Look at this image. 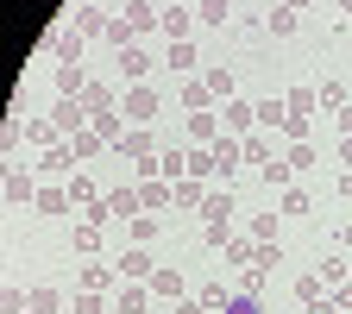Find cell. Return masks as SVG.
<instances>
[{"instance_id": "1", "label": "cell", "mask_w": 352, "mask_h": 314, "mask_svg": "<svg viewBox=\"0 0 352 314\" xmlns=\"http://www.w3.org/2000/svg\"><path fill=\"white\" fill-rule=\"evenodd\" d=\"M120 113H126V126H157V113H164L157 82H132L126 95H120Z\"/></svg>"}, {"instance_id": "2", "label": "cell", "mask_w": 352, "mask_h": 314, "mask_svg": "<svg viewBox=\"0 0 352 314\" xmlns=\"http://www.w3.org/2000/svg\"><path fill=\"white\" fill-rule=\"evenodd\" d=\"M76 164H82V157H76V145H69V139H63V145H51V151H38V157H32V170L44 176V183H63V176H76Z\"/></svg>"}, {"instance_id": "3", "label": "cell", "mask_w": 352, "mask_h": 314, "mask_svg": "<svg viewBox=\"0 0 352 314\" xmlns=\"http://www.w3.org/2000/svg\"><path fill=\"white\" fill-rule=\"evenodd\" d=\"M113 271H120V283H151L157 277V258H151V245H132V251L113 258Z\"/></svg>"}, {"instance_id": "4", "label": "cell", "mask_w": 352, "mask_h": 314, "mask_svg": "<svg viewBox=\"0 0 352 314\" xmlns=\"http://www.w3.org/2000/svg\"><path fill=\"white\" fill-rule=\"evenodd\" d=\"M220 132L252 139V132H258V107H252V101H220Z\"/></svg>"}, {"instance_id": "5", "label": "cell", "mask_w": 352, "mask_h": 314, "mask_svg": "<svg viewBox=\"0 0 352 314\" xmlns=\"http://www.w3.org/2000/svg\"><path fill=\"white\" fill-rule=\"evenodd\" d=\"M113 151H126L132 164H145V157H157V151H164V139H157V126H132V132H126V139H120Z\"/></svg>"}, {"instance_id": "6", "label": "cell", "mask_w": 352, "mask_h": 314, "mask_svg": "<svg viewBox=\"0 0 352 314\" xmlns=\"http://www.w3.org/2000/svg\"><path fill=\"white\" fill-rule=\"evenodd\" d=\"M157 32H164V44H183V38H195V7H164Z\"/></svg>"}, {"instance_id": "7", "label": "cell", "mask_w": 352, "mask_h": 314, "mask_svg": "<svg viewBox=\"0 0 352 314\" xmlns=\"http://www.w3.org/2000/svg\"><path fill=\"white\" fill-rule=\"evenodd\" d=\"M51 120H57V132H63V139H76V132H88V107H82V101H69V95H57Z\"/></svg>"}, {"instance_id": "8", "label": "cell", "mask_w": 352, "mask_h": 314, "mask_svg": "<svg viewBox=\"0 0 352 314\" xmlns=\"http://www.w3.org/2000/svg\"><path fill=\"white\" fill-rule=\"evenodd\" d=\"M76 283H82V289H95V295H107V289L120 283V271H113V264H107V258H88V264H82V271H76Z\"/></svg>"}, {"instance_id": "9", "label": "cell", "mask_w": 352, "mask_h": 314, "mask_svg": "<svg viewBox=\"0 0 352 314\" xmlns=\"http://www.w3.org/2000/svg\"><path fill=\"white\" fill-rule=\"evenodd\" d=\"M120 19L139 32V38H151V32H157V19H164V7H151V0H126V7H120Z\"/></svg>"}, {"instance_id": "10", "label": "cell", "mask_w": 352, "mask_h": 314, "mask_svg": "<svg viewBox=\"0 0 352 314\" xmlns=\"http://www.w3.org/2000/svg\"><path fill=\"white\" fill-rule=\"evenodd\" d=\"M151 283H120V295H113V314H151Z\"/></svg>"}, {"instance_id": "11", "label": "cell", "mask_w": 352, "mask_h": 314, "mask_svg": "<svg viewBox=\"0 0 352 314\" xmlns=\"http://www.w3.org/2000/svg\"><path fill=\"white\" fill-rule=\"evenodd\" d=\"M107 19H113V13H101L95 0H82V7H69V25H76L82 38H101V32H107Z\"/></svg>"}, {"instance_id": "12", "label": "cell", "mask_w": 352, "mask_h": 314, "mask_svg": "<svg viewBox=\"0 0 352 314\" xmlns=\"http://www.w3.org/2000/svg\"><path fill=\"white\" fill-rule=\"evenodd\" d=\"M151 63H157V57L145 51V44H132V51H120V76H126V88H132V82H151Z\"/></svg>"}, {"instance_id": "13", "label": "cell", "mask_w": 352, "mask_h": 314, "mask_svg": "<svg viewBox=\"0 0 352 314\" xmlns=\"http://www.w3.org/2000/svg\"><path fill=\"white\" fill-rule=\"evenodd\" d=\"M0 195H7V201H38L32 170H25V164H7V183H0Z\"/></svg>"}, {"instance_id": "14", "label": "cell", "mask_w": 352, "mask_h": 314, "mask_svg": "<svg viewBox=\"0 0 352 314\" xmlns=\"http://www.w3.org/2000/svg\"><path fill=\"white\" fill-rule=\"evenodd\" d=\"M32 208H38L44 220H57V214H69L76 201H69V189H63V183H38V201H32Z\"/></svg>"}, {"instance_id": "15", "label": "cell", "mask_w": 352, "mask_h": 314, "mask_svg": "<svg viewBox=\"0 0 352 314\" xmlns=\"http://www.w3.org/2000/svg\"><path fill=\"white\" fill-rule=\"evenodd\" d=\"M25 139H32L38 151H51V145H63V132H57L51 113H25Z\"/></svg>"}, {"instance_id": "16", "label": "cell", "mask_w": 352, "mask_h": 314, "mask_svg": "<svg viewBox=\"0 0 352 314\" xmlns=\"http://www.w3.org/2000/svg\"><path fill=\"white\" fill-rule=\"evenodd\" d=\"M164 69H176V76H195V69H201V57H195V38H183V44H164Z\"/></svg>"}, {"instance_id": "17", "label": "cell", "mask_w": 352, "mask_h": 314, "mask_svg": "<svg viewBox=\"0 0 352 314\" xmlns=\"http://www.w3.org/2000/svg\"><path fill=\"white\" fill-rule=\"evenodd\" d=\"M157 176L176 189V183L189 176V151H183V145H164V151H157Z\"/></svg>"}, {"instance_id": "18", "label": "cell", "mask_w": 352, "mask_h": 314, "mask_svg": "<svg viewBox=\"0 0 352 314\" xmlns=\"http://www.w3.org/2000/svg\"><path fill=\"white\" fill-rule=\"evenodd\" d=\"M183 139H189V145H214V139H220V113H214V107H208V113H189Z\"/></svg>"}, {"instance_id": "19", "label": "cell", "mask_w": 352, "mask_h": 314, "mask_svg": "<svg viewBox=\"0 0 352 314\" xmlns=\"http://www.w3.org/2000/svg\"><path fill=\"white\" fill-rule=\"evenodd\" d=\"M176 101H183L189 113H208V107H214V95H208V82H201V76H183V88H176Z\"/></svg>"}, {"instance_id": "20", "label": "cell", "mask_w": 352, "mask_h": 314, "mask_svg": "<svg viewBox=\"0 0 352 314\" xmlns=\"http://www.w3.org/2000/svg\"><path fill=\"white\" fill-rule=\"evenodd\" d=\"M283 107H289L296 120H315V113H321V101H315V88H308V82H296V88H289Z\"/></svg>"}, {"instance_id": "21", "label": "cell", "mask_w": 352, "mask_h": 314, "mask_svg": "<svg viewBox=\"0 0 352 314\" xmlns=\"http://www.w3.org/2000/svg\"><path fill=\"white\" fill-rule=\"evenodd\" d=\"M296 302H302V308L327 302V277H321V271H302V277H296Z\"/></svg>"}, {"instance_id": "22", "label": "cell", "mask_w": 352, "mask_h": 314, "mask_svg": "<svg viewBox=\"0 0 352 314\" xmlns=\"http://www.w3.org/2000/svg\"><path fill=\"white\" fill-rule=\"evenodd\" d=\"M252 107H258V132H283V120H289L283 95H271V101H252Z\"/></svg>"}, {"instance_id": "23", "label": "cell", "mask_w": 352, "mask_h": 314, "mask_svg": "<svg viewBox=\"0 0 352 314\" xmlns=\"http://www.w3.org/2000/svg\"><path fill=\"white\" fill-rule=\"evenodd\" d=\"M264 32H271V38H296V32H302V13H289V7H271V13H264Z\"/></svg>"}, {"instance_id": "24", "label": "cell", "mask_w": 352, "mask_h": 314, "mask_svg": "<svg viewBox=\"0 0 352 314\" xmlns=\"http://www.w3.org/2000/svg\"><path fill=\"white\" fill-rule=\"evenodd\" d=\"M139 208H145V214H164V208H170V183H164V176L139 183Z\"/></svg>"}, {"instance_id": "25", "label": "cell", "mask_w": 352, "mask_h": 314, "mask_svg": "<svg viewBox=\"0 0 352 314\" xmlns=\"http://www.w3.org/2000/svg\"><path fill=\"white\" fill-rule=\"evenodd\" d=\"M63 189H69V201H76L82 214H88V208H101V189H95V176H69Z\"/></svg>"}, {"instance_id": "26", "label": "cell", "mask_w": 352, "mask_h": 314, "mask_svg": "<svg viewBox=\"0 0 352 314\" xmlns=\"http://www.w3.org/2000/svg\"><path fill=\"white\" fill-rule=\"evenodd\" d=\"M107 214H145V208H139V183H120V189H107Z\"/></svg>"}, {"instance_id": "27", "label": "cell", "mask_w": 352, "mask_h": 314, "mask_svg": "<svg viewBox=\"0 0 352 314\" xmlns=\"http://www.w3.org/2000/svg\"><path fill=\"white\" fill-rule=\"evenodd\" d=\"M51 44H57V63H82V44H88V38H82L76 25H63V32L51 38Z\"/></svg>"}, {"instance_id": "28", "label": "cell", "mask_w": 352, "mask_h": 314, "mask_svg": "<svg viewBox=\"0 0 352 314\" xmlns=\"http://www.w3.org/2000/svg\"><path fill=\"white\" fill-rule=\"evenodd\" d=\"M82 88H88V76H82V63H57V95H69V101H82Z\"/></svg>"}, {"instance_id": "29", "label": "cell", "mask_w": 352, "mask_h": 314, "mask_svg": "<svg viewBox=\"0 0 352 314\" xmlns=\"http://www.w3.org/2000/svg\"><path fill=\"white\" fill-rule=\"evenodd\" d=\"M258 183H271V189H289V183H296V170L283 164V151H277L271 164H258Z\"/></svg>"}, {"instance_id": "30", "label": "cell", "mask_w": 352, "mask_h": 314, "mask_svg": "<svg viewBox=\"0 0 352 314\" xmlns=\"http://www.w3.org/2000/svg\"><path fill=\"white\" fill-rule=\"evenodd\" d=\"M277 220H283V214H252L245 239H252V245H277Z\"/></svg>"}, {"instance_id": "31", "label": "cell", "mask_w": 352, "mask_h": 314, "mask_svg": "<svg viewBox=\"0 0 352 314\" xmlns=\"http://www.w3.org/2000/svg\"><path fill=\"white\" fill-rule=\"evenodd\" d=\"M315 101H321V113H340L352 95H346V82H315Z\"/></svg>"}, {"instance_id": "32", "label": "cell", "mask_w": 352, "mask_h": 314, "mask_svg": "<svg viewBox=\"0 0 352 314\" xmlns=\"http://www.w3.org/2000/svg\"><path fill=\"white\" fill-rule=\"evenodd\" d=\"M201 82H208V95H214V101H233V69H227V63H214Z\"/></svg>"}, {"instance_id": "33", "label": "cell", "mask_w": 352, "mask_h": 314, "mask_svg": "<svg viewBox=\"0 0 352 314\" xmlns=\"http://www.w3.org/2000/svg\"><path fill=\"white\" fill-rule=\"evenodd\" d=\"M69 245H76L82 258H101V227H88V220H82V227L69 233Z\"/></svg>"}, {"instance_id": "34", "label": "cell", "mask_w": 352, "mask_h": 314, "mask_svg": "<svg viewBox=\"0 0 352 314\" xmlns=\"http://www.w3.org/2000/svg\"><path fill=\"white\" fill-rule=\"evenodd\" d=\"M101 38H107V44H113V51H132V44H139V32H132V25H126V19H120V13H113V19H107V32H101Z\"/></svg>"}, {"instance_id": "35", "label": "cell", "mask_w": 352, "mask_h": 314, "mask_svg": "<svg viewBox=\"0 0 352 314\" xmlns=\"http://www.w3.org/2000/svg\"><path fill=\"white\" fill-rule=\"evenodd\" d=\"M283 164L296 176H308V170H315V139H308V145H283Z\"/></svg>"}, {"instance_id": "36", "label": "cell", "mask_w": 352, "mask_h": 314, "mask_svg": "<svg viewBox=\"0 0 352 314\" xmlns=\"http://www.w3.org/2000/svg\"><path fill=\"white\" fill-rule=\"evenodd\" d=\"M233 214V189H208V201H201V220H227Z\"/></svg>"}, {"instance_id": "37", "label": "cell", "mask_w": 352, "mask_h": 314, "mask_svg": "<svg viewBox=\"0 0 352 314\" xmlns=\"http://www.w3.org/2000/svg\"><path fill=\"white\" fill-rule=\"evenodd\" d=\"M151 295L157 302H183V277H176V271H157L151 277Z\"/></svg>"}, {"instance_id": "38", "label": "cell", "mask_w": 352, "mask_h": 314, "mask_svg": "<svg viewBox=\"0 0 352 314\" xmlns=\"http://www.w3.org/2000/svg\"><path fill=\"white\" fill-rule=\"evenodd\" d=\"M227 7H233V0H201V7H195V25H227Z\"/></svg>"}, {"instance_id": "39", "label": "cell", "mask_w": 352, "mask_h": 314, "mask_svg": "<svg viewBox=\"0 0 352 314\" xmlns=\"http://www.w3.org/2000/svg\"><path fill=\"white\" fill-rule=\"evenodd\" d=\"M132 245H157V214H132Z\"/></svg>"}, {"instance_id": "40", "label": "cell", "mask_w": 352, "mask_h": 314, "mask_svg": "<svg viewBox=\"0 0 352 314\" xmlns=\"http://www.w3.org/2000/svg\"><path fill=\"white\" fill-rule=\"evenodd\" d=\"M227 239H233L227 220H201V245H208V251H227Z\"/></svg>"}, {"instance_id": "41", "label": "cell", "mask_w": 352, "mask_h": 314, "mask_svg": "<svg viewBox=\"0 0 352 314\" xmlns=\"http://www.w3.org/2000/svg\"><path fill=\"white\" fill-rule=\"evenodd\" d=\"M69 314H107V295H95V289H76Z\"/></svg>"}, {"instance_id": "42", "label": "cell", "mask_w": 352, "mask_h": 314, "mask_svg": "<svg viewBox=\"0 0 352 314\" xmlns=\"http://www.w3.org/2000/svg\"><path fill=\"white\" fill-rule=\"evenodd\" d=\"M227 302H233V289H227V283H208V289H201V308H208V314H220Z\"/></svg>"}, {"instance_id": "43", "label": "cell", "mask_w": 352, "mask_h": 314, "mask_svg": "<svg viewBox=\"0 0 352 314\" xmlns=\"http://www.w3.org/2000/svg\"><path fill=\"white\" fill-rule=\"evenodd\" d=\"M0 314H32V289H7L0 295Z\"/></svg>"}, {"instance_id": "44", "label": "cell", "mask_w": 352, "mask_h": 314, "mask_svg": "<svg viewBox=\"0 0 352 314\" xmlns=\"http://www.w3.org/2000/svg\"><path fill=\"white\" fill-rule=\"evenodd\" d=\"M220 314H264V295H239V289H233V302L220 308Z\"/></svg>"}, {"instance_id": "45", "label": "cell", "mask_w": 352, "mask_h": 314, "mask_svg": "<svg viewBox=\"0 0 352 314\" xmlns=\"http://www.w3.org/2000/svg\"><path fill=\"white\" fill-rule=\"evenodd\" d=\"M32 314H63V302H57V289H32Z\"/></svg>"}, {"instance_id": "46", "label": "cell", "mask_w": 352, "mask_h": 314, "mask_svg": "<svg viewBox=\"0 0 352 314\" xmlns=\"http://www.w3.org/2000/svg\"><path fill=\"white\" fill-rule=\"evenodd\" d=\"M227 258H233V264H239V271H245V264L258 258V245H252V239H227Z\"/></svg>"}, {"instance_id": "47", "label": "cell", "mask_w": 352, "mask_h": 314, "mask_svg": "<svg viewBox=\"0 0 352 314\" xmlns=\"http://www.w3.org/2000/svg\"><path fill=\"white\" fill-rule=\"evenodd\" d=\"M283 214H308V189H302V183L283 189Z\"/></svg>"}, {"instance_id": "48", "label": "cell", "mask_w": 352, "mask_h": 314, "mask_svg": "<svg viewBox=\"0 0 352 314\" xmlns=\"http://www.w3.org/2000/svg\"><path fill=\"white\" fill-rule=\"evenodd\" d=\"M315 271H321L327 283H346V271H352V264H346V258H321V264H315Z\"/></svg>"}, {"instance_id": "49", "label": "cell", "mask_w": 352, "mask_h": 314, "mask_svg": "<svg viewBox=\"0 0 352 314\" xmlns=\"http://www.w3.org/2000/svg\"><path fill=\"white\" fill-rule=\"evenodd\" d=\"M25 139V120H7V126H0V151H13Z\"/></svg>"}, {"instance_id": "50", "label": "cell", "mask_w": 352, "mask_h": 314, "mask_svg": "<svg viewBox=\"0 0 352 314\" xmlns=\"http://www.w3.org/2000/svg\"><path fill=\"white\" fill-rule=\"evenodd\" d=\"M252 264H264V271H277V264H283V245H258V258Z\"/></svg>"}, {"instance_id": "51", "label": "cell", "mask_w": 352, "mask_h": 314, "mask_svg": "<svg viewBox=\"0 0 352 314\" xmlns=\"http://www.w3.org/2000/svg\"><path fill=\"white\" fill-rule=\"evenodd\" d=\"M170 314H208V308H201V295H183V302L170 308Z\"/></svg>"}, {"instance_id": "52", "label": "cell", "mask_w": 352, "mask_h": 314, "mask_svg": "<svg viewBox=\"0 0 352 314\" xmlns=\"http://www.w3.org/2000/svg\"><path fill=\"white\" fill-rule=\"evenodd\" d=\"M333 120H340V139H352V101H346V107H340Z\"/></svg>"}, {"instance_id": "53", "label": "cell", "mask_w": 352, "mask_h": 314, "mask_svg": "<svg viewBox=\"0 0 352 314\" xmlns=\"http://www.w3.org/2000/svg\"><path fill=\"white\" fill-rule=\"evenodd\" d=\"M333 308H346V314H352V283H340V289H333Z\"/></svg>"}, {"instance_id": "54", "label": "cell", "mask_w": 352, "mask_h": 314, "mask_svg": "<svg viewBox=\"0 0 352 314\" xmlns=\"http://www.w3.org/2000/svg\"><path fill=\"white\" fill-rule=\"evenodd\" d=\"M333 189H340V195L352 201V170H340V176H333Z\"/></svg>"}, {"instance_id": "55", "label": "cell", "mask_w": 352, "mask_h": 314, "mask_svg": "<svg viewBox=\"0 0 352 314\" xmlns=\"http://www.w3.org/2000/svg\"><path fill=\"white\" fill-rule=\"evenodd\" d=\"M277 7H289V13H308V0H277Z\"/></svg>"}, {"instance_id": "56", "label": "cell", "mask_w": 352, "mask_h": 314, "mask_svg": "<svg viewBox=\"0 0 352 314\" xmlns=\"http://www.w3.org/2000/svg\"><path fill=\"white\" fill-rule=\"evenodd\" d=\"M340 164H352V139H340Z\"/></svg>"}, {"instance_id": "57", "label": "cell", "mask_w": 352, "mask_h": 314, "mask_svg": "<svg viewBox=\"0 0 352 314\" xmlns=\"http://www.w3.org/2000/svg\"><path fill=\"white\" fill-rule=\"evenodd\" d=\"M340 13H346V19H352V0H340Z\"/></svg>"}, {"instance_id": "58", "label": "cell", "mask_w": 352, "mask_h": 314, "mask_svg": "<svg viewBox=\"0 0 352 314\" xmlns=\"http://www.w3.org/2000/svg\"><path fill=\"white\" fill-rule=\"evenodd\" d=\"M107 314H113V308H107Z\"/></svg>"}]
</instances>
